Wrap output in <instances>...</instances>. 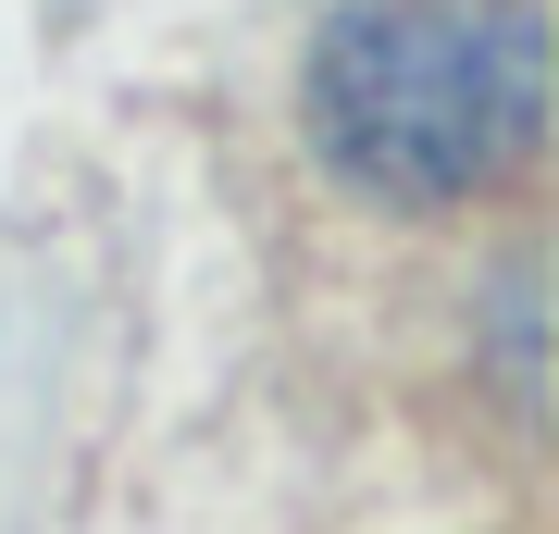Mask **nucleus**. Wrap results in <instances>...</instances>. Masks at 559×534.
Returning a JSON list of instances; mask_svg holds the SVG:
<instances>
[{
    "mask_svg": "<svg viewBox=\"0 0 559 534\" xmlns=\"http://www.w3.org/2000/svg\"><path fill=\"white\" fill-rule=\"evenodd\" d=\"M535 87L522 0H373L311 50V138L373 199H473L535 150Z\"/></svg>",
    "mask_w": 559,
    "mask_h": 534,
    "instance_id": "1",
    "label": "nucleus"
}]
</instances>
